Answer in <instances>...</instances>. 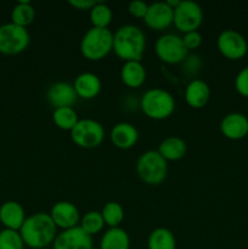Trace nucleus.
Here are the masks:
<instances>
[{
    "label": "nucleus",
    "mask_w": 248,
    "mask_h": 249,
    "mask_svg": "<svg viewBox=\"0 0 248 249\" xmlns=\"http://www.w3.org/2000/svg\"><path fill=\"white\" fill-rule=\"evenodd\" d=\"M19 233L24 246L32 249H43L53 245L57 236V228L46 213H34L27 216Z\"/></svg>",
    "instance_id": "nucleus-1"
},
{
    "label": "nucleus",
    "mask_w": 248,
    "mask_h": 249,
    "mask_svg": "<svg viewBox=\"0 0 248 249\" xmlns=\"http://www.w3.org/2000/svg\"><path fill=\"white\" fill-rule=\"evenodd\" d=\"M145 49V33L138 26L124 24L113 33V51L124 62L141 61Z\"/></svg>",
    "instance_id": "nucleus-2"
},
{
    "label": "nucleus",
    "mask_w": 248,
    "mask_h": 249,
    "mask_svg": "<svg viewBox=\"0 0 248 249\" xmlns=\"http://www.w3.org/2000/svg\"><path fill=\"white\" fill-rule=\"evenodd\" d=\"M113 51V33L108 28L88 29L80 40V53L90 61H100Z\"/></svg>",
    "instance_id": "nucleus-3"
},
{
    "label": "nucleus",
    "mask_w": 248,
    "mask_h": 249,
    "mask_svg": "<svg viewBox=\"0 0 248 249\" xmlns=\"http://www.w3.org/2000/svg\"><path fill=\"white\" fill-rule=\"evenodd\" d=\"M140 107L148 118L162 121L174 113L175 99L167 90L153 88L143 92L140 100Z\"/></svg>",
    "instance_id": "nucleus-4"
},
{
    "label": "nucleus",
    "mask_w": 248,
    "mask_h": 249,
    "mask_svg": "<svg viewBox=\"0 0 248 249\" xmlns=\"http://www.w3.org/2000/svg\"><path fill=\"white\" fill-rule=\"evenodd\" d=\"M136 173L147 185H159L168 175V162L158 151H146L136 162Z\"/></svg>",
    "instance_id": "nucleus-5"
},
{
    "label": "nucleus",
    "mask_w": 248,
    "mask_h": 249,
    "mask_svg": "<svg viewBox=\"0 0 248 249\" xmlns=\"http://www.w3.org/2000/svg\"><path fill=\"white\" fill-rule=\"evenodd\" d=\"M31 36L27 28L17 24L5 23L0 26V53L4 55H17L28 48Z\"/></svg>",
    "instance_id": "nucleus-6"
},
{
    "label": "nucleus",
    "mask_w": 248,
    "mask_h": 249,
    "mask_svg": "<svg viewBox=\"0 0 248 249\" xmlns=\"http://www.w3.org/2000/svg\"><path fill=\"white\" fill-rule=\"evenodd\" d=\"M71 139L79 147L95 148L104 141L105 128L95 119H79L74 128L71 130Z\"/></svg>",
    "instance_id": "nucleus-7"
},
{
    "label": "nucleus",
    "mask_w": 248,
    "mask_h": 249,
    "mask_svg": "<svg viewBox=\"0 0 248 249\" xmlns=\"http://www.w3.org/2000/svg\"><path fill=\"white\" fill-rule=\"evenodd\" d=\"M203 22V10L201 5L192 0H180L174 9L173 23L181 33L198 31Z\"/></svg>",
    "instance_id": "nucleus-8"
},
{
    "label": "nucleus",
    "mask_w": 248,
    "mask_h": 249,
    "mask_svg": "<svg viewBox=\"0 0 248 249\" xmlns=\"http://www.w3.org/2000/svg\"><path fill=\"white\" fill-rule=\"evenodd\" d=\"M155 51L157 57L168 65H177L182 62L189 53L182 43L181 36L173 33L160 36L156 40Z\"/></svg>",
    "instance_id": "nucleus-9"
},
{
    "label": "nucleus",
    "mask_w": 248,
    "mask_h": 249,
    "mask_svg": "<svg viewBox=\"0 0 248 249\" xmlns=\"http://www.w3.org/2000/svg\"><path fill=\"white\" fill-rule=\"evenodd\" d=\"M218 50L229 60H241L248 51V44L245 36L235 29H225L216 39Z\"/></svg>",
    "instance_id": "nucleus-10"
},
{
    "label": "nucleus",
    "mask_w": 248,
    "mask_h": 249,
    "mask_svg": "<svg viewBox=\"0 0 248 249\" xmlns=\"http://www.w3.org/2000/svg\"><path fill=\"white\" fill-rule=\"evenodd\" d=\"M92 236L85 232L79 225L57 233L53 249H92Z\"/></svg>",
    "instance_id": "nucleus-11"
},
{
    "label": "nucleus",
    "mask_w": 248,
    "mask_h": 249,
    "mask_svg": "<svg viewBox=\"0 0 248 249\" xmlns=\"http://www.w3.org/2000/svg\"><path fill=\"white\" fill-rule=\"evenodd\" d=\"M173 17H174V9H172L167 2L155 1L148 4L143 22L152 31H163L173 24Z\"/></svg>",
    "instance_id": "nucleus-12"
},
{
    "label": "nucleus",
    "mask_w": 248,
    "mask_h": 249,
    "mask_svg": "<svg viewBox=\"0 0 248 249\" xmlns=\"http://www.w3.org/2000/svg\"><path fill=\"white\" fill-rule=\"evenodd\" d=\"M49 215L51 216L56 228H60L62 230L75 228L80 223L79 211L75 207V204L68 201L56 202L51 207Z\"/></svg>",
    "instance_id": "nucleus-13"
},
{
    "label": "nucleus",
    "mask_w": 248,
    "mask_h": 249,
    "mask_svg": "<svg viewBox=\"0 0 248 249\" xmlns=\"http://www.w3.org/2000/svg\"><path fill=\"white\" fill-rule=\"evenodd\" d=\"M220 131L229 140H241L248 135V118L240 112L228 113L220 122Z\"/></svg>",
    "instance_id": "nucleus-14"
},
{
    "label": "nucleus",
    "mask_w": 248,
    "mask_h": 249,
    "mask_svg": "<svg viewBox=\"0 0 248 249\" xmlns=\"http://www.w3.org/2000/svg\"><path fill=\"white\" fill-rule=\"evenodd\" d=\"M49 104L55 108L58 107H72L77 102V94L73 84L66 82H56L49 87L46 91Z\"/></svg>",
    "instance_id": "nucleus-15"
},
{
    "label": "nucleus",
    "mask_w": 248,
    "mask_h": 249,
    "mask_svg": "<svg viewBox=\"0 0 248 249\" xmlns=\"http://www.w3.org/2000/svg\"><path fill=\"white\" fill-rule=\"evenodd\" d=\"M112 143L119 150H129L134 147L139 140V131L135 125L128 122L117 123L109 133Z\"/></svg>",
    "instance_id": "nucleus-16"
},
{
    "label": "nucleus",
    "mask_w": 248,
    "mask_h": 249,
    "mask_svg": "<svg viewBox=\"0 0 248 249\" xmlns=\"http://www.w3.org/2000/svg\"><path fill=\"white\" fill-rule=\"evenodd\" d=\"M101 79L91 72H83L75 77L73 88L78 97L84 100L95 99L101 91Z\"/></svg>",
    "instance_id": "nucleus-17"
},
{
    "label": "nucleus",
    "mask_w": 248,
    "mask_h": 249,
    "mask_svg": "<svg viewBox=\"0 0 248 249\" xmlns=\"http://www.w3.org/2000/svg\"><path fill=\"white\" fill-rule=\"evenodd\" d=\"M185 101L192 108L199 109L208 104L211 99V88L204 80L192 79L185 88Z\"/></svg>",
    "instance_id": "nucleus-18"
},
{
    "label": "nucleus",
    "mask_w": 248,
    "mask_h": 249,
    "mask_svg": "<svg viewBox=\"0 0 248 249\" xmlns=\"http://www.w3.org/2000/svg\"><path fill=\"white\" fill-rule=\"evenodd\" d=\"M26 218L23 207L18 202L7 201L0 207V221L5 229L19 231Z\"/></svg>",
    "instance_id": "nucleus-19"
},
{
    "label": "nucleus",
    "mask_w": 248,
    "mask_h": 249,
    "mask_svg": "<svg viewBox=\"0 0 248 249\" xmlns=\"http://www.w3.org/2000/svg\"><path fill=\"white\" fill-rule=\"evenodd\" d=\"M121 79L128 88H140L146 82V68L141 61L124 62L121 70Z\"/></svg>",
    "instance_id": "nucleus-20"
},
{
    "label": "nucleus",
    "mask_w": 248,
    "mask_h": 249,
    "mask_svg": "<svg viewBox=\"0 0 248 249\" xmlns=\"http://www.w3.org/2000/svg\"><path fill=\"white\" fill-rule=\"evenodd\" d=\"M158 152L165 160H179L186 155L187 145L179 136H168L158 145Z\"/></svg>",
    "instance_id": "nucleus-21"
},
{
    "label": "nucleus",
    "mask_w": 248,
    "mask_h": 249,
    "mask_svg": "<svg viewBox=\"0 0 248 249\" xmlns=\"http://www.w3.org/2000/svg\"><path fill=\"white\" fill-rule=\"evenodd\" d=\"M130 237L122 228H109L102 235L100 241V249H129Z\"/></svg>",
    "instance_id": "nucleus-22"
},
{
    "label": "nucleus",
    "mask_w": 248,
    "mask_h": 249,
    "mask_svg": "<svg viewBox=\"0 0 248 249\" xmlns=\"http://www.w3.org/2000/svg\"><path fill=\"white\" fill-rule=\"evenodd\" d=\"M147 249H177L174 233L167 228H156L147 238Z\"/></svg>",
    "instance_id": "nucleus-23"
},
{
    "label": "nucleus",
    "mask_w": 248,
    "mask_h": 249,
    "mask_svg": "<svg viewBox=\"0 0 248 249\" xmlns=\"http://www.w3.org/2000/svg\"><path fill=\"white\" fill-rule=\"evenodd\" d=\"M35 18V9L27 0H21L14 6L11 11V22L19 27L27 28Z\"/></svg>",
    "instance_id": "nucleus-24"
},
{
    "label": "nucleus",
    "mask_w": 248,
    "mask_h": 249,
    "mask_svg": "<svg viewBox=\"0 0 248 249\" xmlns=\"http://www.w3.org/2000/svg\"><path fill=\"white\" fill-rule=\"evenodd\" d=\"M53 121L61 130L71 131L79 122L78 113L73 107H58L53 112Z\"/></svg>",
    "instance_id": "nucleus-25"
},
{
    "label": "nucleus",
    "mask_w": 248,
    "mask_h": 249,
    "mask_svg": "<svg viewBox=\"0 0 248 249\" xmlns=\"http://www.w3.org/2000/svg\"><path fill=\"white\" fill-rule=\"evenodd\" d=\"M90 22L95 28H108L113 18L112 9L104 1H97L96 5L89 11Z\"/></svg>",
    "instance_id": "nucleus-26"
},
{
    "label": "nucleus",
    "mask_w": 248,
    "mask_h": 249,
    "mask_svg": "<svg viewBox=\"0 0 248 249\" xmlns=\"http://www.w3.org/2000/svg\"><path fill=\"white\" fill-rule=\"evenodd\" d=\"M105 224L109 228H119L124 220V208L118 202H107L101 211Z\"/></svg>",
    "instance_id": "nucleus-27"
},
{
    "label": "nucleus",
    "mask_w": 248,
    "mask_h": 249,
    "mask_svg": "<svg viewBox=\"0 0 248 249\" xmlns=\"http://www.w3.org/2000/svg\"><path fill=\"white\" fill-rule=\"evenodd\" d=\"M105 224L104 218H102L101 212L97 211H90L88 213H85L84 215L80 218L79 226L85 231L87 233H89L90 236H94L96 233L101 232Z\"/></svg>",
    "instance_id": "nucleus-28"
},
{
    "label": "nucleus",
    "mask_w": 248,
    "mask_h": 249,
    "mask_svg": "<svg viewBox=\"0 0 248 249\" xmlns=\"http://www.w3.org/2000/svg\"><path fill=\"white\" fill-rule=\"evenodd\" d=\"M0 249H24L19 231L4 229L0 231Z\"/></svg>",
    "instance_id": "nucleus-29"
},
{
    "label": "nucleus",
    "mask_w": 248,
    "mask_h": 249,
    "mask_svg": "<svg viewBox=\"0 0 248 249\" xmlns=\"http://www.w3.org/2000/svg\"><path fill=\"white\" fill-rule=\"evenodd\" d=\"M235 89L241 96L248 97V66L242 68L236 75Z\"/></svg>",
    "instance_id": "nucleus-30"
},
{
    "label": "nucleus",
    "mask_w": 248,
    "mask_h": 249,
    "mask_svg": "<svg viewBox=\"0 0 248 249\" xmlns=\"http://www.w3.org/2000/svg\"><path fill=\"white\" fill-rule=\"evenodd\" d=\"M181 38H182V43H184L185 48L187 49V51L198 49L199 46L202 45V41H203V36H202V34L199 33L198 31L185 33Z\"/></svg>",
    "instance_id": "nucleus-31"
},
{
    "label": "nucleus",
    "mask_w": 248,
    "mask_h": 249,
    "mask_svg": "<svg viewBox=\"0 0 248 249\" xmlns=\"http://www.w3.org/2000/svg\"><path fill=\"white\" fill-rule=\"evenodd\" d=\"M148 4L147 2L142 1V0H134L130 1L128 5V11L131 16L136 17V18H142L146 16L147 12Z\"/></svg>",
    "instance_id": "nucleus-32"
},
{
    "label": "nucleus",
    "mask_w": 248,
    "mask_h": 249,
    "mask_svg": "<svg viewBox=\"0 0 248 249\" xmlns=\"http://www.w3.org/2000/svg\"><path fill=\"white\" fill-rule=\"evenodd\" d=\"M97 1L99 0H70L68 4L74 7V9L79 10V11H87V10L90 11L96 5Z\"/></svg>",
    "instance_id": "nucleus-33"
}]
</instances>
